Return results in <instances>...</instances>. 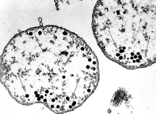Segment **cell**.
I'll use <instances>...</instances> for the list:
<instances>
[{"label": "cell", "mask_w": 156, "mask_h": 114, "mask_svg": "<svg viewBox=\"0 0 156 114\" xmlns=\"http://www.w3.org/2000/svg\"><path fill=\"white\" fill-rule=\"evenodd\" d=\"M29 35L30 81L16 90L18 102H41L57 113L82 105L99 80L98 61L90 47L75 34L55 27L36 29Z\"/></svg>", "instance_id": "obj_1"}, {"label": "cell", "mask_w": 156, "mask_h": 114, "mask_svg": "<svg viewBox=\"0 0 156 114\" xmlns=\"http://www.w3.org/2000/svg\"><path fill=\"white\" fill-rule=\"evenodd\" d=\"M93 30L107 57L129 69L156 61V1H98Z\"/></svg>", "instance_id": "obj_2"}]
</instances>
